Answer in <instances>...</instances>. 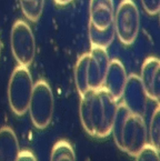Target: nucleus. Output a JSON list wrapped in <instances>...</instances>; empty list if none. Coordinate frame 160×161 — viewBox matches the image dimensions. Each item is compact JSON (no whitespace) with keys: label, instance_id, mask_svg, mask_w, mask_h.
<instances>
[{"label":"nucleus","instance_id":"nucleus-1","mask_svg":"<svg viewBox=\"0 0 160 161\" xmlns=\"http://www.w3.org/2000/svg\"><path fill=\"white\" fill-rule=\"evenodd\" d=\"M80 97L79 114L85 130L94 137H108L117 111V100L104 87L89 89Z\"/></svg>","mask_w":160,"mask_h":161},{"label":"nucleus","instance_id":"nucleus-2","mask_svg":"<svg viewBox=\"0 0 160 161\" xmlns=\"http://www.w3.org/2000/svg\"><path fill=\"white\" fill-rule=\"evenodd\" d=\"M111 133L119 149L136 156L148 139V129L144 117L131 114L123 103L117 106Z\"/></svg>","mask_w":160,"mask_h":161},{"label":"nucleus","instance_id":"nucleus-3","mask_svg":"<svg viewBox=\"0 0 160 161\" xmlns=\"http://www.w3.org/2000/svg\"><path fill=\"white\" fill-rule=\"evenodd\" d=\"M32 89L33 81L28 67H16L8 83V101L14 114L24 116L28 111Z\"/></svg>","mask_w":160,"mask_h":161},{"label":"nucleus","instance_id":"nucleus-4","mask_svg":"<svg viewBox=\"0 0 160 161\" xmlns=\"http://www.w3.org/2000/svg\"><path fill=\"white\" fill-rule=\"evenodd\" d=\"M28 111L36 128L45 129L54 116V95L47 81L38 80L33 83Z\"/></svg>","mask_w":160,"mask_h":161},{"label":"nucleus","instance_id":"nucleus-5","mask_svg":"<svg viewBox=\"0 0 160 161\" xmlns=\"http://www.w3.org/2000/svg\"><path fill=\"white\" fill-rule=\"evenodd\" d=\"M116 36L126 46L136 41L140 29V14L132 0H121L113 18Z\"/></svg>","mask_w":160,"mask_h":161},{"label":"nucleus","instance_id":"nucleus-6","mask_svg":"<svg viewBox=\"0 0 160 161\" xmlns=\"http://www.w3.org/2000/svg\"><path fill=\"white\" fill-rule=\"evenodd\" d=\"M10 45L14 59L19 66L29 67L36 55V41L29 25L24 20H17L11 28Z\"/></svg>","mask_w":160,"mask_h":161},{"label":"nucleus","instance_id":"nucleus-7","mask_svg":"<svg viewBox=\"0 0 160 161\" xmlns=\"http://www.w3.org/2000/svg\"><path fill=\"white\" fill-rule=\"evenodd\" d=\"M123 103L131 114L144 117L147 109V95L141 85L140 78L132 74L127 77L123 91Z\"/></svg>","mask_w":160,"mask_h":161},{"label":"nucleus","instance_id":"nucleus-8","mask_svg":"<svg viewBox=\"0 0 160 161\" xmlns=\"http://www.w3.org/2000/svg\"><path fill=\"white\" fill-rule=\"evenodd\" d=\"M107 49L91 47L88 59V86L89 89H99L104 85L107 69L109 66Z\"/></svg>","mask_w":160,"mask_h":161},{"label":"nucleus","instance_id":"nucleus-9","mask_svg":"<svg viewBox=\"0 0 160 161\" xmlns=\"http://www.w3.org/2000/svg\"><path fill=\"white\" fill-rule=\"evenodd\" d=\"M139 78L147 97L158 101L160 96V61L157 57H148L145 60Z\"/></svg>","mask_w":160,"mask_h":161},{"label":"nucleus","instance_id":"nucleus-10","mask_svg":"<svg viewBox=\"0 0 160 161\" xmlns=\"http://www.w3.org/2000/svg\"><path fill=\"white\" fill-rule=\"evenodd\" d=\"M127 77L126 68L123 62L118 59H112L109 61L102 87L112 96L113 99L118 101L121 99Z\"/></svg>","mask_w":160,"mask_h":161},{"label":"nucleus","instance_id":"nucleus-11","mask_svg":"<svg viewBox=\"0 0 160 161\" xmlns=\"http://www.w3.org/2000/svg\"><path fill=\"white\" fill-rule=\"evenodd\" d=\"M89 24L97 29H106L113 24L115 7L112 0H90Z\"/></svg>","mask_w":160,"mask_h":161},{"label":"nucleus","instance_id":"nucleus-12","mask_svg":"<svg viewBox=\"0 0 160 161\" xmlns=\"http://www.w3.org/2000/svg\"><path fill=\"white\" fill-rule=\"evenodd\" d=\"M20 153L18 139L10 127L0 129V161H17Z\"/></svg>","mask_w":160,"mask_h":161},{"label":"nucleus","instance_id":"nucleus-13","mask_svg":"<svg viewBox=\"0 0 160 161\" xmlns=\"http://www.w3.org/2000/svg\"><path fill=\"white\" fill-rule=\"evenodd\" d=\"M88 35H89V40L91 47H98V48H104L107 49L111 42L115 39L116 31L113 24L107 27L106 29H97L91 24L88 26Z\"/></svg>","mask_w":160,"mask_h":161},{"label":"nucleus","instance_id":"nucleus-14","mask_svg":"<svg viewBox=\"0 0 160 161\" xmlns=\"http://www.w3.org/2000/svg\"><path fill=\"white\" fill-rule=\"evenodd\" d=\"M88 59H89V52L83 53L77 60V64L75 67L76 87H77V90L80 96L89 90V86H88Z\"/></svg>","mask_w":160,"mask_h":161},{"label":"nucleus","instance_id":"nucleus-15","mask_svg":"<svg viewBox=\"0 0 160 161\" xmlns=\"http://www.w3.org/2000/svg\"><path fill=\"white\" fill-rule=\"evenodd\" d=\"M50 161H76L73 148L66 140H60L54 146Z\"/></svg>","mask_w":160,"mask_h":161},{"label":"nucleus","instance_id":"nucleus-16","mask_svg":"<svg viewBox=\"0 0 160 161\" xmlns=\"http://www.w3.org/2000/svg\"><path fill=\"white\" fill-rule=\"evenodd\" d=\"M21 9L25 16L31 21H38L41 17L45 6V0H30V1H20Z\"/></svg>","mask_w":160,"mask_h":161},{"label":"nucleus","instance_id":"nucleus-17","mask_svg":"<svg viewBox=\"0 0 160 161\" xmlns=\"http://www.w3.org/2000/svg\"><path fill=\"white\" fill-rule=\"evenodd\" d=\"M148 132H149V137H150V145H152L153 147L159 149V142H160V109H159V107L156 108V110L152 114Z\"/></svg>","mask_w":160,"mask_h":161},{"label":"nucleus","instance_id":"nucleus-18","mask_svg":"<svg viewBox=\"0 0 160 161\" xmlns=\"http://www.w3.org/2000/svg\"><path fill=\"white\" fill-rule=\"evenodd\" d=\"M156 147L147 143L138 153L136 154V161H159V152Z\"/></svg>","mask_w":160,"mask_h":161},{"label":"nucleus","instance_id":"nucleus-19","mask_svg":"<svg viewBox=\"0 0 160 161\" xmlns=\"http://www.w3.org/2000/svg\"><path fill=\"white\" fill-rule=\"evenodd\" d=\"M144 10L150 16H155L160 10V0H141Z\"/></svg>","mask_w":160,"mask_h":161},{"label":"nucleus","instance_id":"nucleus-20","mask_svg":"<svg viewBox=\"0 0 160 161\" xmlns=\"http://www.w3.org/2000/svg\"><path fill=\"white\" fill-rule=\"evenodd\" d=\"M17 161H37V159L32 154V152L28 151V150H24V151L20 150Z\"/></svg>","mask_w":160,"mask_h":161},{"label":"nucleus","instance_id":"nucleus-21","mask_svg":"<svg viewBox=\"0 0 160 161\" xmlns=\"http://www.w3.org/2000/svg\"><path fill=\"white\" fill-rule=\"evenodd\" d=\"M58 5H67V3H69L70 1H72V0H54Z\"/></svg>","mask_w":160,"mask_h":161},{"label":"nucleus","instance_id":"nucleus-22","mask_svg":"<svg viewBox=\"0 0 160 161\" xmlns=\"http://www.w3.org/2000/svg\"><path fill=\"white\" fill-rule=\"evenodd\" d=\"M0 55H1V40H0Z\"/></svg>","mask_w":160,"mask_h":161},{"label":"nucleus","instance_id":"nucleus-23","mask_svg":"<svg viewBox=\"0 0 160 161\" xmlns=\"http://www.w3.org/2000/svg\"><path fill=\"white\" fill-rule=\"evenodd\" d=\"M20 1H30V0H20Z\"/></svg>","mask_w":160,"mask_h":161}]
</instances>
